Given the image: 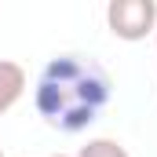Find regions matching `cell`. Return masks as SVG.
Instances as JSON below:
<instances>
[{
    "mask_svg": "<svg viewBox=\"0 0 157 157\" xmlns=\"http://www.w3.org/2000/svg\"><path fill=\"white\" fill-rule=\"evenodd\" d=\"M113 80L91 55H55L37 77L33 106L40 121L55 132H84L110 106Z\"/></svg>",
    "mask_w": 157,
    "mask_h": 157,
    "instance_id": "obj_1",
    "label": "cell"
},
{
    "mask_svg": "<svg viewBox=\"0 0 157 157\" xmlns=\"http://www.w3.org/2000/svg\"><path fill=\"white\" fill-rule=\"evenodd\" d=\"M106 26L117 40H146L157 29V4L154 0H110Z\"/></svg>",
    "mask_w": 157,
    "mask_h": 157,
    "instance_id": "obj_2",
    "label": "cell"
},
{
    "mask_svg": "<svg viewBox=\"0 0 157 157\" xmlns=\"http://www.w3.org/2000/svg\"><path fill=\"white\" fill-rule=\"evenodd\" d=\"M26 91V70L11 59H0V117L22 99Z\"/></svg>",
    "mask_w": 157,
    "mask_h": 157,
    "instance_id": "obj_3",
    "label": "cell"
},
{
    "mask_svg": "<svg viewBox=\"0 0 157 157\" xmlns=\"http://www.w3.org/2000/svg\"><path fill=\"white\" fill-rule=\"evenodd\" d=\"M77 157H128V150L117 139H91L88 146H80Z\"/></svg>",
    "mask_w": 157,
    "mask_h": 157,
    "instance_id": "obj_4",
    "label": "cell"
},
{
    "mask_svg": "<svg viewBox=\"0 0 157 157\" xmlns=\"http://www.w3.org/2000/svg\"><path fill=\"white\" fill-rule=\"evenodd\" d=\"M51 157H70V154H51Z\"/></svg>",
    "mask_w": 157,
    "mask_h": 157,
    "instance_id": "obj_5",
    "label": "cell"
},
{
    "mask_svg": "<svg viewBox=\"0 0 157 157\" xmlns=\"http://www.w3.org/2000/svg\"><path fill=\"white\" fill-rule=\"evenodd\" d=\"M154 40H157V29H154Z\"/></svg>",
    "mask_w": 157,
    "mask_h": 157,
    "instance_id": "obj_6",
    "label": "cell"
},
{
    "mask_svg": "<svg viewBox=\"0 0 157 157\" xmlns=\"http://www.w3.org/2000/svg\"><path fill=\"white\" fill-rule=\"evenodd\" d=\"M0 157H4V150H0Z\"/></svg>",
    "mask_w": 157,
    "mask_h": 157,
    "instance_id": "obj_7",
    "label": "cell"
}]
</instances>
